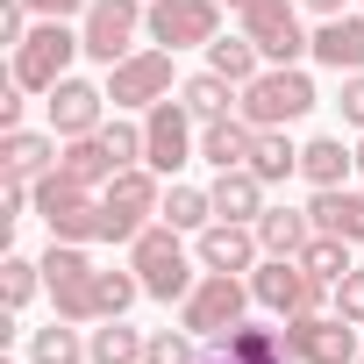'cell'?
I'll return each mask as SVG.
<instances>
[{
	"instance_id": "7c38bea8",
	"label": "cell",
	"mask_w": 364,
	"mask_h": 364,
	"mask_svg": "<svg viewBox=\"0 0 364 364\" xmlns=\"http://www.w3.org/2000/svg\"><path fill=\"white\" fill-rule=\"evenodd\" d=\"M236 22H243V36L264 50V65H300V58L314 50V36L300 29V0H250Z\"/></svg>"
},
{
	"instance_id": "277c9868",
	"label": "cell",
	"mask_w": 364,
	"mask_h": 364,
	"mask_svg": "<svg viewBox=\"0 0 364 364\" xmlns=\"http://www.w3.org/2000/svg\"><path fill=\"white\" fill-rule=\"evenodd\" d=\"M164 208V178L150 164H122L100 186V243H136Z\"/></svg>"
},
{
	"instance_id": "7402d4cb",
	"label": "cell",
	"mask_w": 364,
	"mask_h": 364,
	"mask_svg": "<svg viewBox=\"0 0 364 364\" xmlns=\"http://www.w3.org/2000/svg\"><path fill=\"white\" fill-rule=\"evenodd\" d=\"M215 222H257L272 200H264V178L250 171V164H236V171H215Z\"/></svg>"
},
{
	"instance_id": "7bdbcfd3",
	"label": "cell",
	"mask_w": 364,
	"mask_h": 364,
	"mask_svg": "<svg viewBox=\"0 0 364 364\" xmlns=\"http://www.w3.org/2000/svg\"><path fill=\"white\" fill-rule=\"evenodd\" d=\"M0 364H15V357H0Z\"/></svg>"
},
{
	"instance_id": "e0dca14e",
	"label": "cell",
	"mask_w": 364,
	"mask_h": 364,
	"mask_svg": "<svg viewBox=\"0 0 364 364\" xmlns=\"http://www.w3.org/2000/svg\"><path fill=\"white\" fill-rule=\"evenodd\" d=\"M200 364H300V357H293V343H286V321H279V328H264V321H250V314H243L229 336H215V343H208V357H200Z\"/></svg>"
},
{
	"instance_id": "2e32d148",
	"label": "cell",
	"mask_w": 364,
	"mask_h": 364,
	"mask_svg": "<svg viewBox=\"0 0 364 364\" xmlns=\"http://www.w3.org/2000/svg\"><path fill=\"white\" fill-rule=\"evenodd\" d=\"M193 257H200V272H236V279H250V272L264 264L257 222H208V229L193 236Z\"/></svg>"
},
{
	"instance_id": "ab89813d",
	"label": "cell",
	"mask_w": 364,
	"mask_h": 364,
	"mask_svg": "<svg viewBox=\"0 0 364 364\" xmlns=\"http://www.w3.org/2000/svg\"><path fill=\"white\" fill-rule=\"evenodd\" d=\"M300 8H307V15H321V22H328V15H343V8H350V0H300Z\"/></svg>"
},
{
	"instance_id": "ba28073f",
	"label": "cell",
	"mask_w": 364,
	"mask_h": 364,
	"mask_svg": "<svg viewBox=\"0 0 364 364\" xmlns=\"http://www.w3.org/2000/svg\"><path fill=\"white\" fill-rule=\"evenodd\" d=\"M178 50H157V43H143L136 58H122L114 72H107V107L114 114H150L157 100H171L178 93V65H171Z\"/></svg>"
},
{
	"instance_id": "484cf974",
	"label": "cell",
	"mask_w": 364,
	"mask_h": 364,
	"mask_svg": "<svg viewBox=\"0 0 364 364\" xmlns=\"http://www.w3.org/2000/svg\"><path fill=\"white\" fill-rule=\"evenodd\" d=\"M143 328H129V314H107V321H93L86 328V350H93V364H143Z\"/></svg>"
},
{
	"instance_id": "4fadbf2b",
	"label": "cell",
	"mask_w": 364,
	"mask_h": 364,
	"mask_svg": "<svg viewBox=\"0 0 364 364\" xmlns=\"http://www.w3.org/2000/svg\"><path fill=\"white\" fill-rule=\"evenodd\" d=\"M215 36H222V0H150L157 50H208Z\"/></svg>"
},
{
	"instance_id": "f546056e",
	"label": "cell",
	"mask_w": 364,
	"mask_h": 364,
	"mask_svg": "<svg viewBox=\"0 0 364 364\" xmlns=\"http://www.w3.org/2000/svg\"><path fill=\"white\" fill-rule=\"evenodd\" d=\"M250 171L264 178V186H286V178L300 171V143L286 129H257V150H250Z\"/></svg>"
},
{
	"instance_id": "8d00e7d4",
	"label": "cell",
	"mask_w": 364,
	"mask_h": 364,
	"mask_svg": "<svg viewBox=\"0 0 364 364\" xmlns=\"http://www.w3.org/2000/svg\"><path fill=\"white\" fill-rule=\"evenodd\" d=\"M336 107H343V122H350V129L364 136V72H350V79H343V93H336Z\"/></svg>"
},
{
	"instance_id": "74e56055",
	"label": "cell",
	"mask_w": 364,
	"mask_h": 364,
	"mask_svg": "<svg viewBox=\"0 0 364 364\" xmlns=\"http://www.w3.org/2000/svg\"><path fill=\"white\" fill-rule=\"evenodd\" d=\"M36 8V22H72V15H86L93 0H29Z\"/></svg>"
},
{
	"instance_id": "8fae6325",
	"label": "cell",
	"mask_w": 364,
	"mask_h": 364,
	"mask_svg": "<svg viewBox=\"0 0 364 364\" xmlns=\"http://www.w3.org/2000/svg\"><path fill=\"white\" fill-rule=\"evenodd\" d=\"M250 293H257V307H272L279 321H293V314H321V307H328V286H321L300 257H264V264L250 272Z\"/></svg>"
},
{
	"instance_id": "e575fe53",
	"label": "cell",
	"mask_w": 364,
	"mask_h": 364,
	"mask_svg": "<svg viewBox=\"0 0 364 364\" xmlns=\"http://www.w3.org/2000/svg\"><path fill=\"white\" fill-rule=\"evenodd\" d=\"M100 143L114 150V164H143V122H129V114H107V122H100Z\"/></svg>"
},
{
	"instance_id": "60d3db41",
	"label": "cell",
	"mask_w": 364,
	"mask_h": 364,
	"mask_svg": "<svg viewBox=\"0 0 364 364\" xmlns=\"http://www.w3.org/2000/svg\"><path fill=\"white\" fill-rule=\"evenodd\" d=\"M222 8H236V15H243V8H250V0H222Z\"/></svg>"
},
{
	"instance_id": "d6986e66",
	"label": "cell",
	"mask_w": 364,
	"mask_h": 364,
	"mask_svg": "<svg viewBox=\"0 0 364 364\" xmlns=\"http://www.w3.org/2000/svg\"><path fill=\"white\" fill-rule=\"evenodd\" d=\"M65 143L50 129H0V178H22V186H36L43 171H58Z\"/></svg>"
},
{
	"instance_id": "52a82bcc",
	"label": "cell",
	"mask_w": 364,
	"mask_h": 364,
	"mask_svg": "<svg viewBox=\"0 0 364 364\" xmlns=\"http://www.w3.org/2000/svg\"><path fill=\"white\" fill-rule=\"evenodd\" d=\"M15 65H8V79L15 86H29V93H50L65 72H72V58H86V36L72 29V22H36L29 36H22V50H8Z\"/></svg>"
},
{
	"instance_id": "9c48e42d",
	"label": "cell",
	"mask_w": 364,
	"mask_h": 364,
	"mask_svg": "<svg viewBox=\"0 0 364 364\" xmlns=\"http://www.w3.org/2000/svg\"><path fill=\"white\" fill-rule=\"evenodd\" d=\"M250 279H236V272H200V286L178 300V328H193L200 343H215V336H229L243 314H250Z\"/></svg>"
},
{
	"instance_id": "d6a6232c",
	"label": "cell",
	"mask_w": 364,
	"mask_h": 364,
	"mask_svg": "<svg viewBox=\"0 0 364 364\" xmlns=\"http://www.w3.org/2000/svg\"><path fill=\"white\" fill-rule=\"evenodd\" d=\"M200 357H208V343L193 328H150V343H143V364H200Z\"/></svg>"
},
{
	"instance_id": "d590c367",
	"label": "cell",
	"mask_w": 364,
	"mask_h": 364,
	"mask_svg": "<svg viewBox=\"0 0 364 364\" xmlns=\"http://www.w3.org/2000/svg\"><path fill=\"white\" fill-rule=\"evenodd\" d=\"M328 307H336L343 321H357V328H364V272H357V264H350V272L328 286Z\"/></svg>"
},
{
	"instance_id": "5b68a950",
	"label": "cell",
	"mask_w": 364,
	"mask_h": 364,
	"mask_svg": "<svg viewBox=\"0 0 364 364\" xmlns=\"http://www.w3.org/2000/svg\"><path fill=\"white\" fill-rule=\"evenodd\" d=\"M36 215L58 243H100V186L72 171H43L36 178Z\"/></svg>"
},
{
	"instance_id": "9a60e30c",
	"label": "cell",
	"mask_w": 364,
	"mask_h": 364,
	"mask_svg": "<svg viewBox=\"0 0 364 364\" xmlns=\"http://www.w3.org/2000/svg\"><path fill=\"white\" fill-rule=\"evenodd\" d=\"M286 343H293L300 364H357V321H343L336 307L293 314V321H286Z\"/></svg>"
},
{
	"instance_id": "ffe728a7",
	"label": "cell",
	"mask_w": 364,
	"mask_h": 364,
	"mask_svg": "<svg viewBox=\"0 0 364 364\" xmlns=\"http://www.w3.org/2000/svg\"><path fill=\"white\" fill-rule=\"evenodd\" d=\"M250 150H257V129H250L243 114H215V122H200V164L236 171V164H250Z\"/></svg>"
},
{
	"instance_id": "83f0119b",
	"label": "cell",
	"mask_w": 364,
	"mask_h": 364,
	"mask_svg": "<svg viewBox=\"0 0 364 364\" xmlns=\"http://www.w3.org/2000/svg\"><path fill=\"white\" fill-rule=\"evenodd\" d=\"M157 222H171V229L200 236V229L215 222V193H208V186H186V178H171V186H164V208H157Z\"/></svg>"
},
{
	"instance_id": "cb8c5ba5",
	"label": "cell",
	"mask_w": 364,
	"mask_h": 364,
	"mask_svg": "<svg viewBox=\"0 0 364 364\" xmlns=\"http://www.w3.org/2000/svg\"><path fill=\"white\" fill-rule=\"evenodd\" d=\"M257 243H264V257H300V250L314 243L307 208H264V215H257Z\"/></svg>"
},
{
	"instance_id": "7a4b0ae2",
	"label": "cell",
	"mask_w": 364,
	"mask_h": 364,
	"mask_svg": "<svg viewBox=\"0 0 364 364\" xmlns=\"http://www.w3.org/2000/svg\"><path fill=\"white\" fill-rule=\"evenodd\" d=\"M321 107V93H314V79L300 72V65H264L243 93H236V114L250 122V129H293V122H307Z\"/></svg>"
},
{
	"instance_id": "44dd1931",
	"label": "cell",
	"mask_w": 364,
	"mask_h": 364,
	"mask_svg": "<svg viewBox=\"0 0 364 364\" xmlns=\"http://www.w3.org/2000/svg\"><path fill=\"white\" fill-rule=\"evenodd\" d=\"M307 222H314L321 236L364 243V193H350V186H314V200H307Z\"/></svg>"
},
{
	"instance_id": "d4e9b609",
	"label": "cell",
	"mask_w": 364,
	"mask_h": 364,
	"mask_svg": "<svg viewBox=\"0 0 364 364\" xmlns=\"http://www.w3.org/2000/svg\"><path fill=\"white\" fill-rule=\"evenodd\" d=\"M350 171H357V150H343V136L300 143V178L307 186H350Z\"/></svg>"
},
{
	"instance_id": "30bf717a",
	"label": "cell",
	"mask_w": 364,
	"mask_h": 364,
	"mask_svg": "<svg viewBox=\"0 0 364 364\" xmlns=\"http://www.w3.org/2000/svg\"><path fill=\"white\" fill-rule=\"evenodd\" d=\"M193 157H200V122L186 114V100H157L143 114V164L157 178H178Z\"/></svg>"
},
{
	"instance_id": "ee69618b",
	"label": "cell",
	"mask_w": 364,
	"mask_h": 364,
	"mask_svg": "<svg viewBox=\"0 0 364 364\" xmlns=\"http://www.w3.org/2000/svg\"><path fill=\"white\" fill-rule=\"evenodd\" d=\"M357 8H364V0H357Z\"/></svg>"
},
{
	"instance_id": "f35d334b",
	"label": "cell",
	"mask_w": 364,
	"mask_h": 364,
	"mask_svg": "<svg viewBox=\"0 0 364 364\" xmlns=\"http://www.w3.org/2000/svg\"><path fill=\"white\" fill-rule=\"evenodd\" d=\"M22 93H29V86H15V79L0 86V129H22V107H29Z\"/></svg>"
},
{
	"instance_id": "4316f807",
	"label": "cell",
	"mask_w": 364,
	"mask_h": 364,
	"mask_svg": "<svg viewBox=\"0 0 364 364\" xmlns=\"http://www.w3.org/2000/svg\"><path fill=\"white\" fill-rule=\"evenodd\" d=\"M236 79H222V72H193V79H178V100H186V114L193 122H215V114H236Z\"/></svg>"
},
{
	"instance_id": "5bb4252c",
	"label": "cell",
	"mask_w": 364,
	"mask_h": 364,
	"mask_svg": "<svg viewBox=\"0 0 364 364\" xmlns=\"http://www.w3.org/2000/svg\"><path fill=\"white\" fill-rule=\"evenodd\" d=\"M43 114H50V136H58V143H72V136H93V129L107 122V86H93V79L65 72V79L43 93Z\"/></svg>"
},
{
	"instance_id": "f1b7e54d",
	"label": "cell",
	"mask_w": 364,
	"mask_h": 364,
	"mask_svg": "<svg viewBox=\"0 0 364 364\" xmlns=\"http://www.w3.org/2000/svg\"><path fill=\"white\" fill-rule=\"evenodd\" d=\"M58 171H72V178H86V186H107V178H114L122 164H114V150H107V143H100V129H93V136H72V143H65V157H58Z\"/></svg>"
},
{
	"instance_id": "1f68e13d",
	"label": "cell",
	"mask_w": 364,
	"mask_h": 364,
	"mask_svg": "<svg viewBox=\"0 0 364 364\" xmlns=\"http://www.w3.org/2000/svg\"><path fill=\"white\" fill-rule=\"evenodd\" d=\"M36 293H43V257L8 250V264H0V307H8V314H22Z\"/></svg>"
},
{
	"instance_id": "8992f818",
	"label": "cell",
	"mask_w": 364,
	"mask_h": 364,
	"mask_svg": "<svg viewBox=\"0 0 364 364\" xmlns=\"http://www.w3.org/2000/svg\"><path fill=\"white\" fill-rule=\"evenodd\" d=\"M79 36H86V58L100 72H114L122 58L143 50L136 36H150V0H93V8L79 15Z\"/></svg>"
},
{
	"instance_id": "836d02e7",
	"label": "cell",
	"mask_w": 364,
	"mask_h": 364,
	"mask_svg": "<svg viewBox=\"0 0 364 364\" xmlns=\"http://www.w3.org/2000/svg\"><path fill=\"white\" fill-rule=\"evenodd\" d=\"M300 264H307V272H314L321 286H336V279L350 272V243H343V236H321V229H314V243L300 250Z\"/></svg>"
},
{
	"instance_id": "603a6c76",
	"label": "cell",
	"mask_w": 364,
	"mask_h": 364,
	"mask_svg": "<svg viewBox=\"0 0 364 364\" xmlns=\"http://www.w3.org/2000/svg\"><path fill=\"white\" fill-rule=\"evenodd\" d=\"M22 343H29V364H93L86 328H79V321H65V314H50V321H43V328H29Z\"/></svg>"
},
{
	"instance_id": "b9f144b4",
	"label": "cell",
	"mask_w": 364,
	"mask_h": 364,
	"mask_svg": "<svg viewBox=\"0 0 364 364\" xmlns=\"http://www.w3.org/2000/svg\"><path fill=\"white\" fill-rule=\"evenodd\" d=\"M357 171H364V136H357Z\"/></svg>"
},
{
	"instance_id": "4dcf8cb0",
	"label": "cell",
	"mask_w": 364,
	"mask_h": 364,
	"mask_svg": "<svg viewBox=\"0 0 364 364\" xmlns=\"http://www.w3.org/2000/svg\"><path fill=\"white\" fill-rule=\"evenodd\" d=\"M208 72H222V79H236V86H250L257 72H264V50L236 29V36H215L208 43Z\"/></svg>"
},
{
	"instance_id": "ac0fdd59",
	"label": "cell",
	"mask_w": 364,
	"mask_h": 364,
	"mask_svg": "<svg viewBox=\"0 0 364 364\" xmlns=\"http://www.w3.org/2000/svg\"><path fill=\"white\" fill-rule=\"evenodd\" d=\"M321 72H336V79H350V72H364V8H343V15H328L321 29H314V50H307Z\"/></svg>"
},
{
	"instance_id": "6da1fadb",
	"label": "cell",
	"mask_w": 364,
	"mask_h": 364,
	"mask_svg": "<svg viewBox=\"0 0 364 364\" xmlns=\"http://www.w3.org/2000/svg\"><path fill=\"white\" fill-rule=\"evenodd\" d=\"M129 264H136L143 293L164 300V307H178V300L200 286V257L186 250V229H171V222H150V229L129 243Z\"/></svg>"
},
{
	"instance_id": "f6af8a7d",
	"label": "cell",
	"mask_w": 364,
	"mask_h": 364,
	"mask_svg": "<svg viewBox=\"0 0 364 364\" xmlns=\"http://www.w3.org/2000/svg\"><path fill=\"white\" fill-rule=\"evenodd\" d=\"M357 364H364V357H357Z\"/></svg>"
},
{
	"instance_id": "3957f363",
	"label": "cell",
	"mask_w": 364,
	"mask_h": 364,
	"mask_svg": "<svg viewBox=\"0 0 364 364\" xmlns=\"http://www.w3.org/2000/svg\"><path fill=\"white\" fill-rule=\"evenodd\" d=\"M43 293H50V314L93 328L100 321V264H93V243H58L43 250Z\"/></svg>"
}]
</instances>
